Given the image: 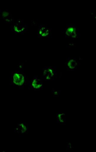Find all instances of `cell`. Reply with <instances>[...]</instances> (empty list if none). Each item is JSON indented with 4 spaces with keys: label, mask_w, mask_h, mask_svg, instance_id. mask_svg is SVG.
<instances>
[{
    "label": "cell",
    "mask_w": 96,
    "mask_h": 152,
    "mask_svg": "<svg viewBox=\"0 0 96 152\" xmlns=\"http://www.w3.org/2000/svg\"><path fill=\"white\" fill-rule=\"evenodd\" d=\"M32 85L34 88H38L41 85V83L38 78L34 79L32 82Z\"/></svg>",
    "instance_id": "277c9868"
},
{
    "label": "cell",
    "mask_w": 96,
    "mask_h": 152,
    "mask_svg": "<svg viewBox=\"0 0 96 152\" xmlns=\"http://www.w3.org/2000/svg\"><path fill=\"white\" fill-rule=\"evenodd\" d=\"M79 29L75 25H68L65 29V35L68 38H75L79 36Z\"/></svg>",
    "instance_id": "6da1fadb"
},
{
    "label": "cell",
    "mask_w": 96,
    "mask_h": 152,
    "mask_svg": "<svg viewBox=\"0 0 96 152\" xmlns=\"http://www.w3.org/2000/svg\"><path fill=\"white\" fill-rule=\"evenodd\" d=\"M13 80L15 84L18 85H20L23 83L24 78L22 74L15 73L13 75Z\"/></svg>",
    "instance_id": "3957f363"
},
{
    "label": "cell",
    "mask_w": 96,
    "mask_h": 152,
    "mask_svg": "<svg viewBox=\"0 0 96 152\" xmlns=\"http://www.w3.org/2000/svg\"><path fill=\"white\" fill-rule=\"evenodd\" d=\"M51 30L47 26L41 25L39 27L38 34L40 36L42 37H47L51 34Z\"/></svg>",
    "instance_id": "7a4b0ae2"
}]
</instances>
